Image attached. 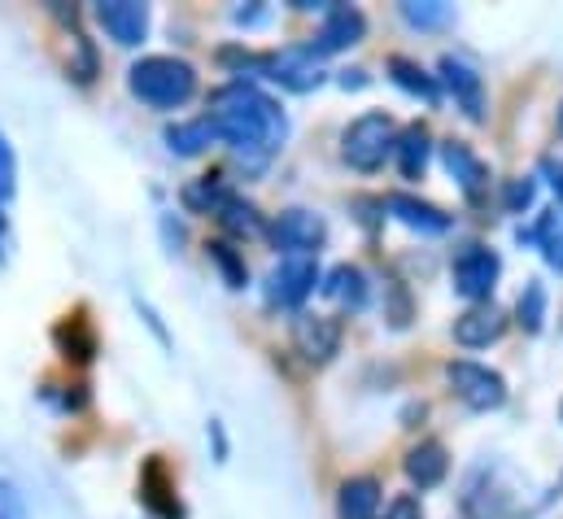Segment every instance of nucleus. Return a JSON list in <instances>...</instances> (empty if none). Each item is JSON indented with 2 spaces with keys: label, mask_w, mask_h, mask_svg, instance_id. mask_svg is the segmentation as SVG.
I'll return each instance as SVG.
<instances>
[{
  "label": "nucleus",
  "mask_w": 563,
  "mask_h": 519,
  "mask_svg": "<svg viewBox=\"0 0 563 519\" xmlns=\"http://www.w3.org/2000/svg\"><path fill=\"white\" fill-rule=\"evenodd\" d=\"M206 123L214 131V140H223L250 170H263L288 135V119L280 106L245 79H236L210 97Z\"/></svg>",
  "instance_id": "f257e3e1"
},
{
  "label": "nucleus",
  "mask_w": 563,
  "mask_h": 519,
  "mask_svg": "<svg viewBox=\"0 0 563 519\" xmlns=\"http://www.w3.org/2000/svg\"><path fill=\"white\" fill-rule=\"evenodd\" d=\"M128 88L153 110H179L197 97V70L179 57H141L128 70Z\"/></svg>",
  "instance_id": "f03ea898"
},
{
  "label": "nucleus",
  "mask_w": 563,
  "mask_h": 519,
  "mask_svg": "<svg viewBox=\"0 0 563 519\" xmlns=\"http://www.w3.org/2000/svg\"><path fill=\"white\" fill-rule=\"evenodd\" d=\"M394 144H398V123H394L389 114H380V110L354 119L350 128L341 131V157H345L354 170H363V175L380 170L385 157L394 153Z\"/></svg>",
  "instance_id": "7ed1b4c3"
},
{
  "label": "nucleus",
  "mask_w": 563,
  "mask_h": 519,
  "mask_svg": "<svg viewBox=\"0 0 563 519\" xmlns=\"http://www.w3.org/2000/svg\"><path fill=\"white\" fill-rule=\"evenodd\" d=\"M445 380H450L454 397H459L467 410H476V415H485V410H498V406L507 401V380H503L494 367H485V363H472V358H454V363L445 367Z\"/></svg>",
  "instance_id": "20e7f679"
},
{
  "label": "nucleus",
  "mask_w": 563,
  "mask_h": 519,
  "mask_svg": "<svg viewBox=\"0 0 563 519\" xmlns=\"http://www.w3.org/2000/svg\"><path fill=\"white\" fill-rule=\"evenodd\" d=\"M267 241L288 254V258H310L319 254V245L328 241V223L314 214V210H280L272 223H267Z\"/></svg>",
  "instance_id": "39448f33"
},
{
  "label": "nucleus",
  "mask_w": 563,
  "mask_h": 519,
  "mask_svg": "<svg viewBox=\"0 0 563 519\" xmlns=\"http://www.w3.org/2000/svg\"><path fill=\"white\" fill-rule=\"evenodd\" d=\"M498 275H503V258L489 245H467L454 258V292L467 297L472 306H481L498 288Z\"/></svg>",
  "instance_id": "423d86ee"
},
{
  "label": "nucleus",
  "mask_w": 563,
  "mask_h": 519,
  "mask_svg": "<svg viewBox=\"0 0 563 519\" xmlns=\"http://www.w3.org/2000/svg\"><path fill=\"white\" fill-rule=\"evenodd\" d=\"M314 284H319V262L314 258H284L280 266L267 275L263 297H267V306H272V310H297V306L314 292Z\"/></svg>",
  "instance_id": "0eeeda50"
},
{
  "label": "nucleus",
  "mask_w": 563,
  "mask_h": 519,
  "mask_svg": "<svg viewBox=\"0 0 563 519\" xmlns=\"http://www.w3.org/2000/svg\"><path fill=\"white\" fill-rule=\"evenodd\" d=\"M363 40H367V13L354 9V4H328L323 22H319V35L310 40V53L328 57V53H345Z\"/></svg>",
  "instance_id": "6e6552de"
},
{
  "label": "nucleus",
  "mask_w": 563,
  "mask_h": 519,
  "mask_svg": "<svg viewBox=\"0 0 563 519\" xmlns=\"http://www.w3.org/2000/svg\"><path fill=\"white\" fill-rule=\"evenodd\" d=\"M341 336H345V328H341L336 314H297V319H292V345H297V354H301L306 363H314V367H323V363L336 358Z\"/></svg>",
  "instance_id": "1a4fd4ad"
},
{
  "label": "nucleus",
  "mask_w": 563,
  "mask_h": 519,
  "mask_svg": "<svg viewBox=\"0 0 563 519\" xmlns=\"http://www.w3.org/2000/svg\"><path fill=\"white\" fill-rule=\"evenodd\" d=\"M437 70H441L437 84H445V92L454 97V106H459L472 123H485V79H481L463 57H454V53H445Z\"/></svg>",
  "instance_id": "9d476101"
},
{
  "label": "nucleus",
  "mask_w": 563,
  "mask_h": 519,
  "mask_svg": "<svg viewBox=\"0 0 563 519\" xmlns=\"http://www.w3.org/2000/svg\"><path fill=\"white\" fill-rule=\"evenodd\" d=\"M263 79L280 84L288 92H310L323 84V70H319V57L306 48H280V53H267V66H263Z\"/></svg>",
  "instance_id": "9b49d317"
},
{
  "label": "nucleus",
  "mask_w": 563,
  "mask_h": 519,
  "mask_svg": "<svg viewBox=\"0 0 563 519\" xmlns=\"http://www.w3.org/2000/svg\"><path fill=\"white\" fill-rule=\"evenodd\" d=\"M441 162H445V170L454 175V184H459V192L467 197V206H485V197H489V166H485L463 140H445V144H441Z\"/></svg>",
  "instance_id": "f8f14e48"
},
{
  "label": "nucleus",
  "mask_w": 563,
  "mask_h": 519,
  "mask_svg": "<svg viewBox=\"0 0 563 519\" xmlns=\"http://www.w3.org/2000/svg\"><path fill=\"white\" fill-rule=\"evenodd\" d=\"M92 13L101 22V31L114 44H123V48H136L148 35V9H144L141 0H101Z\"/></svg>",
  "instance_id": "ddd939ff"
},
{
  "label": "nucleus",
  "mask_w": 563,
  "mask_h": 519,
  "mask_svg": "<svg viewBox=\"0 0 563 519\" xmlns=\"http://www.w3.org/2000/svg\"><path fill=\"white\" fill-rule=\"evenodd\" d=\"M507 332V310L494 306V301H481V306H467L459 319H454V341L463 350H485L494 341H503Z\"/></svg>",
  "instance_id": "4468645a"
},
{
  "label": "nucleus",
  "mask_w": 563,
  "mask_h": 519,
  "mask_svg": "<svg viewBox=\"0 0 563 519\" xmlns=\"http://www.w3.org/2000/svg\"><path fill=\"white\" fill-rule=\"evenodd\" d=\"M380 206H385L402 228H411V232H420V236H441V232H450V223H454L441 206H432V201H423V197H411V192H389Z\"/></svg>",
  "instance_id": "2eb2a0df"
},
{
  "label": "nucleus",
  "mask_w": 563,
  "mask_h": 519,
  "mask_svg": "<svg viewBox=\"0 0 563 519\" xmlns=\"http://www.w3.org/2000/svg\"><path fill=\"white\" fill-rule=\"evenodd\" d=\"M141 503L157 519H184L179 498H175V476H170V467H166L157 454L144 463V472H141Z\"/></svg>",
  "instance_id": "dca6fc26"
},
{
  "label": "nucleus",
  "mask_w": 563,
  "mask_h": 519,
  "mask_svg": "<svg viewBox=\"0 0 563 519\" xmlns=\"http://www.w3.org/2000/svg\"><path fill=\"white\" fill-rule=\"evenodd\" d=\"M380 516V481L376 476H350L336 489V519H376Z\"/></svg>",
  "instance_id": "f3484780"
},
{
  "label": "nucleus",
  "mask_w": 563,
  "mask_h": 519,
  "mask_svg": "<svg viewBox=\"0 0 563 519\" xmlns=\"http://www.w3.org/2000/svg\"><path fill=\"white\" fill-rule=\"evenodd\" d=\"M407 481L416 485V489H437L445 476H450V454H445V445L441 441H420L411 454H407Z\"/></svg>",
  "instance_id": "a211bd4d"
},
{
  "label": "nucleus",
  "mask_w": 563,
  "mask_h": 519,
  "mask_svg": "<svg viewBox=\"0 0 563 519\" xmlns=\"http://www.w3.org/2000/svg\"><path fill=\"white\" fill-rule=\"evenodd\" d=\"M319 288H323V297H332V301H341L345 310H363L367 306V275L358 270V266H350V262H341V266H332L328 275H319Z\"/></svg>",
  "instance_id": "6ab92c4d"
},
{
  "label": "nucleus",
  "mask_w": 563,
  "mask_h": 519,
  "mask_svg": "<svg viewBox=\"0 0 563 519\" xmlns=\"http://www.w3.org/2000/svg\"><path fill=\"white\" fill-rule=\"evenodd\" d=\"M516 236H520V245H538L547 266L563 275V210H547L533 228H520Z\"/></svg>",
  "instance_id": "aec40b11"
},
{
  "label": "nucleus",
  "mask_w": 563,
  "mask_h": 519,
  "mask_svg": "<svg viewBox=\"0 0 563 519\" xmlns=\"http://www.w3.org/2000/svg\"><path fill=\"white\" fill-rule=\"evenodd\" d=\"M385 70H389V79H394L402 92L420 97V101H428V106H441V84H437V75L423 70L420 62H411V57H389Z\"/></svg>",
  "instance_id": "412c9836"
},
{
  "label": "nucleus",
  "mask_w": 563,
  "mask_h": 519,
  "mask_svg": "<svg viewBox=\"0 0 563 519\" xmlns=\"http://www.w3.org/2000/svg\"><path fill=\"white\" fill-rule=\"evenodd\" d=\"M53 336H57V350H62L70 363H92V354H97V332H92V323H88L84 314H66Z\"/></svg>",
  "instance_id": "4be33fe9"
},
{
  "label": "nucleus",
  "mask_w": 563,
  "mask_h": 519,
  "mask_svg": "<svg viewBox=\"0 0 563 519\" xmlns=\"http://www.w3.org/2000/svg\"><path fill=\"white\" fill-rule=\"evenodd\" d=\"M394 153H398V170H402L407 179H420L423 166H428V153H432V135H428V128H423V123H411L407 131H398Z\"/></svg>",
  "instance_id": "5701e85b"
},
{
  "label": "nucleus",
  "mask_w": 563,
  "mask_h": 519,
  "mask_svg": "<svg viewBox=\"0 0 563 519\" xmlns=\"http://www.w3.org/2000/svg\"><path fill=\"white\" fill-rule=\"evenodd\" d=\"M219 223H223V232H232V236H267V223H263V214L241 197V192H228V201L219 206V214H214Z\"/></svg>",
  "instance_id": "b1692460"
},
{
  "label": "nucleus",
  "mask_w": 563,
  "mask_h": 519,
  "mask_svg": "<svg viewBox=\"0 0 563 519\" xmlns=\"http://www.w3.org/2000/svg\"><path fill=\"white\" fill-rule=\"evenodd\" d=\"M214 144V131L206 119H192V123H170L166 128V148L170 153H179V157H197V153H206Z\"/></svg>",
  "instance_id": "393cba45"
},
{
  "label": "nucleus",
  "mask_w": 563,
  "mask_h": 519,
  "mask_svg": "<svg viewBox=\"0 0 563 519\" xmlns=\"http://www.w3.org/2000/svg\"><path fill=\"white\" fill-rule=\"evenodd\" d=\"M516 323H520L529 336H538V332L547 328V284H542V279H529V284H525V292H520V301H516Z\"/></svg>",
  "instance_id": "a878e982"
},
{
  "label": "nucleus",
  "mask_w": 563,
  "mask_h": 519,
  "mask_svg": "<svg viewBox=\"0 0 563 519\" xmlns=\"http://www.w3.org/2000/svg\"><path fill=\"white\" fill-rule=\"evenodd\" d=\"M228 192H232V188H228L219 175H214V179L206 175V179H197V184L184 188V206H188L192 214H219V206L228 201Z\"/></svg>",
  "instance_id": "bb28decb"
},
{
  "label": "nucleus",
  "mask_w": 563,
  "mask_h": 519,
  "mask_svg": "<svg viewBox=\"0 0 563 519\" xmlns=\"http://www.w3.org/2000/svg\"><path fill=\"white\" fill-rule=\"evenodd\" d=\"M402 18L411 26H420V31H441V26L454 22V4H445V0H407Z\"/></svg>",
  "instance_id": "cd10ccee"
},
{
  "label": "nucleus",
  "mask_w": 563,
  "mask_h": 519,
  "mask_svg": "<svg viewBox=\"0 0 563 519\" xmlns=\"http://www.w3.org/2000/svg\"><path fill=\"white\" fill-rule=\"evenodd\" d=\"M206 254H210V262L219 266V275H223V284H228V288H245L250 266H245V258H241L228 241H210V245H206Z\"/></svg>",
  "instance_id": "c85d7f7f"
},
{
  "label": "nucleus",
  "mask_w": 563,
  "mask_h": 519,
  "mask_svg": "<svg viewBox=\"0 0 563 519\" xmlns=\"http://www.w3.org/2000/svg\"><path fill=\"white\" fill-rule=\"evenodd\" d=\"M13 192H18V157H13L9 135L0 131V206H9Z\"/></svg>",
  "instance_id": "c756f323"
},
{
  "label": "nucleus",
  "mask_w": 563,
  "mask_h": 519,
  "mask_svg": "<svg viewBox=\"0 0 563 519\" xmlns=\"http://www.w3.org/2000/svg\"><path fill=\"white\" fill-rule=\"evenodd\" d=\"M533 197H538V184L533 179H507V188H503V206L511 214H525L533 206Z\"/></svg>",
  "instance_id": "7c9ffc66"
},
{
  "label": "nucleus",
  "mask_w": 563,
  "mask_h": 519,
  "mask_svg": "<svg viewBox=\"0 0 563 519\" xmlns=\"http://www.w3.org/2000/svg\"><path fill=\"white\" fill-rule=\"evenodd\" d=\"M70 48L79 53V62H70V75H75L79 84H92V79H97V53H92V44H88L84 35H75Z\"/></svg>",
  "instance_id": "2f4dec72"
},
{
  "label": "nucleus",
  "mask_w": 563,
  "mask_h": 519,
  "mask_svg": "<svg viewBox=\"0 0 563 519\" xmlns=\"http://www.w3.org/2000/svg\"><path fill=\"white\" fill-rule=\"evenodd\" d=\"M0 519H31L26 498L18 494V485H13V481H0Z\"/></svg>",
  "instance_id": "473e14b6"
},
{
  "label": "nucleus",
  "mask_w": 563,
  "mask_h": 519,
  "mask_svg": "<svg viewBox=\"0 0 563 519\" xmlns=\"http://www.w3.org/2000/svg\"><path fill=\"white\" fill-rule=\"evenodd\" d=\"M385 519H423V507L416 494H402V498H394V507H389V516Z\"/></svg>",
  "instance_id": "72a5a7b5"
},
{
  "label": "nucleus",
  "mask_w": 563,
  "mask_h": 519,
  "mask_svg": "<svg viewBox=\"0 0 563 519\" xmlns=\"http://www.w3.org/2000/svg\"><path fill=\"white\" fill-rule=\"evenodd\" d=\"M542 175H547V184L555 188V197H560V206H563V162L560 157H542Z\"/></svg>",
  "instance_id": "f704fd0d"
},
{
  "label": "nucleus",
  "mask_w": 563,
  "mask_h": 519,
  "mask_svg": "<svg viewBox=\"0 0 563 519\" xmlns=\"http://www.w3.org/2000/svg\"><path fill=\"white\" fill-rule=\"evenodd\" d=\"M336 84H341V88H363L367 79H363V70H345V75H341Z\"/></svg>",
  "instance_id": "c9c22d12"
}]
</instances>
